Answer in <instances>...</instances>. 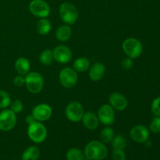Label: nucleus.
<instances>
[{
  "instance_id": "15",
  "label": "nucleus",
  "mask_w": 160,
  "mask_h": 160,
  "mask_svg": "<svg viewBox=\"0 0 160 160\" xmlns=\"http://www.w3.org/2000/svg\"><path fill=\"white\" fill-rule=\"evenodd\" d=\"M106 67L101 62H95L89 70V78L93 81H98L104 77Z\"/></svg>"
},
{
  "instance_id": "3",
  "label": "nucleus",
  "mask_w": 160,
  "mask_h": 160,
  "mask_svg": "<svg viewBox=\"0 0 160 160\" xmlns=\"http://www.w3.org/2000/svg\"><path fill=\"white\" fill-rule=\"evenodd\" d=\"M28 135L34 143H42L47 137L46 128L39 121L34 122L28 126Z\"/></svg>"
},
{
  "instance_id": "7",
  "label": "nucleus",
  "mask_w": 160,
  "mask_h": 160,
  "mask_svg": "<svg viewBox=\"0 0 160 160\" xmlns=\"http://www.w3.org/2000/svg\"><path fill=\"white\" fill-rule=\"evenodd\" d=\"M17 116L11 109H4L0 112V131H9L17 124Z\"/></svg>"
},
{
  "instance_id": "11",
  "label": "nucleus",
  "mask_w": 160,
  "mask_h": 160,
  "mask_svg": "<svg viewBox=\"0 0 160 160\" xmlns=\"http://www.w3.org/2000/svg\"><path fill=\"white\" fill-rule=\"evenodd\" d=\"M52 54L54 59L59 63H68L72 59L71 50L66 45H58L52 51Z\"/></svg>"
},
{
  "instance_id": "8",
  "label": "nucleus",
  "mask_w": 160,
  "mask_h": 160,
  "mask_svg": "<svg viewBox=\"0 0 160 160\" xmlns=\"http://www.w3.org/2000/svg\"><path fill=\"white\" fill-rule=\"evenodd\" d=\"M29 10L34 16L46 18L50 14V7L44 0H32L29 4Z\"/></svg>"
},
{
  "instance_id": "14",
  "label": "nucleus",
  "mask_w": 160,
  "mask_h": 160,
  "mask_svg": "<svg viewBox=\"0 0 160 160\" xmlns=\"http://www.w3.org/2000/svg\"><path fill=\"white\" fill-rule=\"evenodd\" d=\"M109 105L113 109H117L119 111H123L128 106V100L122 94L119 92H113L110 95L109 98Z\"/></svg>"
},
{
  "instance_id": "2",
  "label": "nucleus",
  "mask_w": 160,
  "mask_h": 160,
  "mask_svg": "<svg viewBox=\"0 0 160 160\" xmlns=\"http://www.w3.org/2000/svg\"><path fill=\"white\" fill-rule=\"evenodd\" d=\"M59 12L62 20L67 25L73 24L79 17V12L76 6L67 2L60 5Z\"/></svg>"
},
{
  "instance_id": "5",
  "label": "nucleus",
  "mask_w": 160,
  "mask_h": 160,
  "mask_svg": "<svg viewBox=\"0 0 160 160\" xmlns=\"http://www.w3.org/2000/svg\"><path fill=\"white\" fill-rule=\"evenodd\" d=\"M124 52L131 59L139 57L143 51L142 42L134 38H129L123 42L122 45Z\"/></svg>"
},
{
  "instance_id": "17",
  "label": "nucleus",
  "mask_w": 160,
  "mask_h": 160,
  "mask_svg": "<svg viewBox=\"0 0 160 160\" xmlns=\"http://www.w3.org/2000/svg\"><path fill=\"white\" fill-rule=\"evenodd\" d=\"M31 63L27 58L20 57L15 62V69L17 73L20 75H26L29 73Z\"/></svg>"
},
{
  "instance_id": "19",
  "label": "nucleus",
  "mask_w": 160,
  "mask_h": 160,
  "mask_svg": "<svg viewBox=\"0 0 160 160\" xmlns=\"http://www.w3.org/2000/svg\"><path fill=\"white\" fill-rule=\"evenodd\" d=\"M72 35V30L68 25H62L57 29L56 33V38L60 42H66L69 40Z\"/></svg>"
},
{
  "instance_id": "30",
  "label": "nucleus",
  "mask_w": 160,
  "mask_h": 160,
  "mask_svg": "<svg viewBox=\"0 0 160 160\" xmlns=\"http://www.w3.org/2000/svg\"><path fill=\"white\" fill-rule=\"evenodd\" d=\"M112 159L113 160H126V154L123 150L113 149Z\"/></svg>"
},
{
  "instance_id": "18",
  "label": "nucleus",
  "mask_w": 160,
  "mask_h": 160,
  "mask_svg": "<svg viewBox=\"0 0 160 160\" xmlns=\"http://www.w3.org/2000/svg\"><path fill=\"white\" fill-rule=\"evenodd\" d=\"M40 156V150L37 146H30L24 150L21 160H38Z\"/></svg>"
},
{
  "instance_id": "16",
  "label": "nucleus",
  "mask_w": 160,
  "mask_h": 160,
  "mask_svg": "<svg viewBox=\"0 0 160 160\" xmlns=\"http://www.w3.org/2000/svg\"><path fill=\"white\" fill-rule=\"evenodd\" d=\"M82 122L84 126L88 130H95L98 127V117L92 112H87L84 113L82 117Z\"/></svg>"
},
{
  "instance_id": "20",
  "label": "nucleus",
  "mask_w": 160,
  "mask_h": 160,
  "mask_svg": "<svg viewBox=\"0 0 160 160\" xmlns=\"http://www.w3.org/2000/svg\"><path fill=\"white\" fill-rule=\"evenodd\" d=\"M36 29L38 34L42 35H46L50 32L52 29V24L50 20L46 18H42L38 21Z\"/></svg>"
},
{
  "instance_id": "22",
  "label": "nucleus",
  "mask_w": 160,
  "mask_h": 160,
  "mask_svg": "<svg viewBox=\"0 0 160 160\" xmlns=\"http://www.w3.org/2000/svg\"><path fill=\"white\" fill-rule=\"evenodd\" d=\"M114 131L112 128L107 127L102 129V131L100 133V139L102 142L104 144H108L112 142L114 138Z\"/></svg>"
},
{
  "instance_id": "31",
  "label": "nucleus",
  "mask_w": 160,
  "mask_h": 160,
  "mask_svg": "<svg viewBox=\"0 0 160 160\" xmlns=\"http://www.w3.org/2000/svg\"><path fill=\"white\" fill-rule=\"evenodd\" d=\"M134 65V62L131 58H125L122 60L121 62V67L122 68L124 69V70H130L133 67Z\"/></svg>"
},
{
  "instance_id": "34",
  "label": "nucleus",
  "mask_w": 160,
  "mask_h": 160,
  "mask_svg": "<svg viewBox=\"0 0 160 160\" xmlns=\"http://www.w3.org/2000/svg\"><path fill=\"white\" fill-rule=\"evenodd\" d=\"M83 160H91L90 159H88V158H87L86 156H84V159H83Z\"/></svg>"
},
{
  "instance_id": "28",
  "label": "nucleus",
  "mask_w": 160,
  "mask_h": 160,
  "mask_svg": "<svg viewBox=\"0 0 160 160\" xmlns=\"http://www.w3.org/2000/svg\"><path fill=\"white\" fill-rule=\"evenodd\" d=\"M151 110L156 117H160V96L156 98L152 101Z\"/></svg>"
},
{
  "instance_id": "23",
  "label": "nucleus",
  "mask_w": 160,
  "mask_h": 160,
  "mask_svg": "<svg viewBox=\"0 0 160 160\" xmlns=\"http://www.w3.org/2000/svg\"><path fill=\"white\" fill-rule=\"evenodd\" d=\"M66 156L67 160H83L84 154L79 148H72L67 151Z\"/></svg>"
},
{
  "instance_id": "9",
  "label": "nucleus",
  "mask_w": 160,
  "mask_h": 160,
  "mask_svg": "<svg viewBox=\"0 0 160 160\" xmlns=\"http://www.w3.org/2000/svg\"><path fill=\"white\" fill-rule=\"evenodd\" d=\"M84 107L78 102H72L67 106L65 114L67 118L71 122H79L84 116Z\"/></svg>"
},
{
  "instance_id": "26",
  "label": "nucleus",
  "mask_w": 160,
  "mask_h": 160,
  "mask_svg": "<svg viewBox=\"0 0 160 160\" xmlns=\"http://www.w3.org/2000/svg\"><path fill=\"white\" fill-rule=\"evenodd\" d=\"M11 98L6 91L0 90V109H6L10 106Z\"/></svg>"
},
{
  "instance_id": "35",
  "label": "nucleus",
  "mask_w": 160,
  "mask_h": 160,
  "mask_svg": "<svg viewBox=\"0 0 160 160\" xmlns=\"http://www.w3.org/2000/svg\"><path fill=\"white\" fill-rule=\"evenodd\" d=\"M12 160H17V159H12Z\"/></svg>"
},
{
  "instance_id": "32",
  "label": "nucleus",
  "mask_w": 160,
  "mask_h": 160,
  "mask_svg": "<svg viewBox=\"0 0 160 160\" xmlns=\"http://www.w3.org/2000/svg\"><path fill=\"white\" fill-rule=\"evenodd\" d=\"M13 84L17 87H22L25 84V78H23V75H18L15 77L13 79Z\"/></svg>"
},
{
  "instance_id": "27",
  "label": "nucleus",
  "mask_w": 160,
  "mask_h": 160,
  "mask_svg": "<svg viewBox=\"0 0 160 160\" xmlns=\"http://www.w3.org/2000/svg\"><path fill=\"white\" fill-rule=\"evenodd\" d=\"M150 131L154 134L160 133V117H156L150 123Z\"/></svg>"
},
{
  "instance_id": "4",
  "label": "nucleus",
  "mask_w": 160,
  "mask_h": 160,
  "mask_svg": "<svg viewBox=\"0 0 160 160\" xmlns=\"http://www.w3.org/2000/svg\"><path fill=\"white\" fill-rule=\"evenodd\" d=\"M25 84L31 93L38 94L43 88L44 78L38 72H30L25 77Z\"/></svg>"
},
{
  "instance_id": "13",
  "label": "nucleus",
  "mask_w": 160,
  "mask_h": 160,
  "mask_svg": "<svg viewBox=\"0 0 160 160\" xmlns=\"http://www.w3.org/2000/svg\"><path fill=\"white\" fill-rule=\"evenodd\" d=\"M52 114V109L48 105L39 104L34 106L31 115L33 116L36 121H46L51 117Z\"/></svg>"
},
{
  "instance_id": "1",
  "label": "nucleus",
  "mask_w": 160,
  "mask_h": 160,
  "mask_svg": "<svg viewBox=\"0 0 160 160\" xmlns=\"http://www.w3.org/2000/svg\"><path fill=\"white\" fill-rule=\"evenodd\" d=\"M84 154L91 160H103L107 157L108 149L104 143L95 140L87 144Z\"/></svg>"
},
{
  "instance_id": "6",
  "label": "nucleus",
  "mask_w": 160,
  "mask_h": 160,
  "mask_svg": "<svg viewBox=\"0 0 160 160\" xmlns=\"http://www.w3.org/2000/svg\"><path fill=\"white\" fill-rule=\"evenodd\" d=\"M59 79L61 84L67 88H72L78 83V76L77 71L70 67H66L59 72Z\"/></svg>"
},
{
  "instance_id": "10",
  "label": "nucleus",
  "mask_w": 160,
  "mask_h": 160,
  "mask_svg": "<svg viewBox=\"0 0 160 160\" xmlns=\"http://www.w3.org/2000/svg\"><path fill=\"white\" fill-rule=\"evenodd\" d=\"M130 137L137 143H145L149 138V131L143 125H136L131 128Z\"/></svg>"
},
{
  "instance_id": "12",
  "label": "nucleus",
  "mask_w": 160,
  "mask_h": 160,
  "mask_svg": "<svg viewBox=\"0 0 160 160\" xmlns=\"http://www.w3.org/2000/svg\"><path fill=\"white\" fill-rule=\"evenodd\" d=\"M98 120L102 124L112 125L115 120V113L113 108L109 104L102 105L98 110Z\"/></svg>"
},
{
  "instance_id": "24",
  "label": "nucleus",
  "mask_w": 160,
  "mask_h": 160,
  "mask_svg": "<svg viewBox=\"0 0 160 160\" xmlns=\"http://www.w3.org/2000/svg\"><path fill=\"white\" fill-rule=\"evenodd\" d=\"M53 54L52 51L48 48H46L44 51H42V52L40 54L39 56V60L44 65H50L52 62H53Z\"/></svg>"
},
{
  "instance_id": "33",
  "label": "nucleus",
  "mask_w": 160,
  "mask_h": 160,
  "mask_svg": "<svg viewBox=\"0 0 160 160\" xmlns=\"http://www.w3.org/2000/svg\"><path fill=\"white\" fill-rule=\"evenodd\" d=\"M35 121H36L35 119H34V117H33L32 115L27 116L26 122H27V123H28V125L31 124V123H34V122H35Z\"/></svg>"
},
{
  "instance_id": "21",
  "label": "nucleus",
  "mask_w": 160,
  "mask_h": 160,
  "mask_svg": "<svg viewBox=\"0 0 160 160\" xmlns=\"http://www.w3.org/2000/svg\"><path fill=\"white\" fill-rule=\"evenodd\" d=\"M73 70L78 72H84L90 67V61L85 57L78 58L73 64Z\"/></svg>"
},
{
  "instance_id": "25",
  "label": "nucleus",
  "mask_w": 160,
  "mask_h": 160,
  "mask_svg": "<svg viewBox=\"0 0 160 160\" xmlns=\"http://www.w3.org/2000/svg\"><path fill=\"white\" fill-rule=\"evenodd\" d=\"M112 146L113 149L123 150L127 146V140L121 134L114 136L113 139L112 140Z\"/></svg>"
},
{
  "instance_id": "29",
  "label": "nucleus",
  "mask_w": 160,
  "mask_h": 160,
  "mask_svg": "<svg viewBox=\"0 0 160 160\" xmlns=\"http://www.w3.org/2000/svg\"><path fill=\"white\" fill-rule=\"evenodd\" d=\"M23 109V104L20 100H15L10 103V109L13 112L17 113H20Z\"/></svg>"
}]
</instances>
